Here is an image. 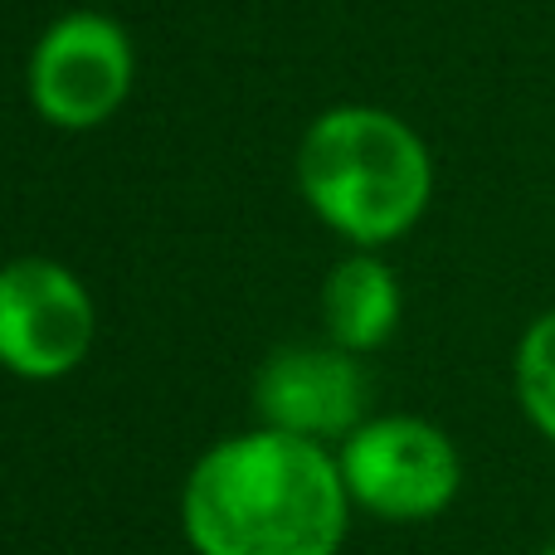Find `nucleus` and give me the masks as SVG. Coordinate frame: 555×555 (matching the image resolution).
<instances>
[{
	"mask_svg": "<svg viewBox=\"0 0 555 555\" xmlns=\"http://www.w3.org/2000/svg\"><path fill=\"white\" fill-rule=\"evenodd\" d=\"M98 332L93 297L54 259L0 269V365L25 380H59L88 356Z\"/></svg>",
	"mask_w": 555,
	"mask_h": 555,
	"instance_id": "nucleus-4",
	"label": "nucleus"
},
{
	"mask_svg": "<svg viewBox=\"0 0 555 555\" xmlns=\"http://www.w3.org/2000/svg\"><path fill=\"white\" fill-rule=\"evenodd\" d=\"M254 404L263 414V429L326 443L365 424V375L356 356L336 341L283 346L254 380Z\"/></svg>",
	"mask_w": 555,
	"mask_h": 555,
	"instance_id": "nucleus-6",
	"label": "nucleus"
},
{
	"mask_svg": "<svg viewBox=\"0 0 555 555\" xmlns=\"http://www.w3.org/2000/svg\"><path fill=\"white\" fill-rule=\"evenodd\" d=\"M297 185L307 205L361 249L390 244L420 224L434 195L424 137L385 107H332L297 146Z\"/></svg>",
	"mask_w": 555,
	"mask_h": 555,
	"instance_id": "nucleus-2",
	"label": "nucleus"
},
{
	"mask_svg": "<svg viewBox=\"0 0 555 555\" xmlns=\"http://www.w3.org/2000/svg\"><path fill=\"white\" fill-rule=\"evenodd\" d=\"M322 317H326V336L341 351L351 356L375 351L400 326V283H395V273L375 254L361 249L326 273Z\"/></svg>",
	"mask_w": 555,
	"mask_h": 555,
	"instance_id": "nucleus-7",
	"label": "nucleus"
},
{
	"mask_svg": "<svg viewBox=\"0 0 555 555\" xmlns=\"http://www.w3.org/2000/svg\"><path fill=\"white\" fill-rule=\"evenodd\" d=\"M512 375H517V404L531 420L541 439L555 443V307L531 317L521 332L517 356H512Z\"/></svg>",
	"mask_w": 555,
	"mask_h": 555,
	"instance_id": "nucleus-8",
	"label": "nucleus"
},
{
	"mask_svg": "<svg viewBox=\"0 0 555 555\" xmlns=\"http://www.w3.org/2000/svg\"><path fill=\"white\" fill-rule=\"evenodd\" d=\"M181 521L201 555H336L351 527V492L322 443L254 429L195 463Z\"/></svg>",
	"mask_w": 555,
	"mask_h": 555,
	"instance_id": "nucleus-1",
	"label": "nucleus"
},
{
	"mask_svg": "<svg viewBox=\"0 0 555 555\" xmlns=\"http://www.w3.org/2000/svg\"><path fill=\"white\" fill-rule=\"evenodd\" d=\"M341 482L351 502L385 521H429L449 512L463 488V459L429 420L385 414L365 420L341 443Z\"/></svg>",
	"mask_w": 555,
	"mask_h": 555,
	"instance_id": "nucleus-3",
	"label": "nucleus"
},
{
	"mask_svg": "<svg viewBox=\"0 0 555 555\" xmlns=\"http://www.w3.org/2000/svg\"><path fill=\"white\" fill-rule=\"evenodd\" d=\"M537 555H555V541H546V546H541Z\"/></svg>",
	"mask_w": 555,
	"mask_h": 555,
	"instance_id": "nucleus-9",
	"label": "nucleus"
},
{
	"mask_svg": "<svg viewBox=\"0 0 555 555\" xmlns=\"http://www.w3.org/2000/svg\"><path fill=\"white\" fill-rule=\"evenodd\" d=\"M132 44L107 15H64L29 54V98L39 117L68 132L107 122L132 88Z\"/></svg>",
	"mask_w": 555,
	"mask_h": 555,
	"instance_id": "nucleus-5",
	"label": "nucleus"
}]
</instances>
